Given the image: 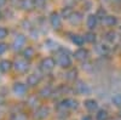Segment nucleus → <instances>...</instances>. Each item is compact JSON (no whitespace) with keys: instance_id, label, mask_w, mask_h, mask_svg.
<instances>
[{"instance_id":"6ab92c4d","label":"nucleus","mask_w":121,"mask_h":120,"mask_svg":"<svg viewBox=\"0 0 121 120\" xmlns=\"http://www.w3.org/2000/svg\"><path fill=\"white\" fill-rule=\"evenodd\" d=\"M23 56H24V58H28V59L33 58V56H34V49L33 47H27L23 51Z\"/></svg>"},{"instance_id":"a878e982","label":"nucleus","mask_w":121,"mask_h":120,"mask_svg":"<svg viewBox=\"0 0 121 120\" xmlns=\"http://www.w3.org/2000/svg\"><path fill=\"white\" fill-rule=\"evenodd\" d=\"M7 36V31H6V28L4 27H0V39H4Z\"/></svg>"},{"instance_id":"c756f323","label":"nucleus","mask_w":121,"mask_h":120,"mask_svg":"<svg viewBox=\"0 0 121 120\" xmlns=\"http://www.w3.org/2000/svg\"><path fill=\"white\" fill-rule=\"evenodd\" d=\"M12 120H26V116L22 115V114H16V115L12 118Z\"/></svg>"},{"instance_id":"f257e3e1","label":"nucleus","mask_w":121,"mask_h":120,"mask_svg":"<svg viewBox=\"0 0 121 120\" xmlns=\"http://www.w3.org/2000/svg\"><path fill=\"white\" fill-rule=\"evenodd\" d=\"M56 66V61L51 57H47V58H44L41 63H40V68H41V71L47 73V72H51L52 69L55 68Z\"/></svg>"},{"instance_id":"4468645a","label":"nucleus","mask_w":121,"mask_h":120,"mask_svg":"<svg viewBox=\"0 0 121 120\" xmlns=\"http://www.w3.org/2000/svg\"><path fill=\"white\" fill-rule=\"evenodd\" d=\"M72 41H73L75 45H78V46H82V45H84V43H85V38H84V36H81V35L74 34V35L72 36Z\"/></svg>"},{"instance_id":"412c9836","label":"nucleus","mask_w":121,"mask_h":120,"mask_svg":"<svg viewBox=\"0 0 121 120\" xmlns=\"http://www.w3.org/2000/svg\"><path fill=\"white\" fill-rule=\"evenodd\" d=\"M112 102L116 106V107H121V95L120 93H116L112 97Z\"/></svg>"},{"instance_id":"f704fd0d","label":"nucleus","mask_w":121,"mask_h":120,"mask_svg":"<svg viewBox=\"0 0 121 120\" xmlns=\"http://www.w3.org/2000/svg\"><path fill=\"white\" fill-rule=\"evenodd\" d=\"M0 18H1V12H0Z\"/></svg>"},{"instance_id":"ddd939ff","label":"nucleus","mask_w":121,"mask_h":120,"mask_svg":"<svg viewBox=\"0 0 121 120\" xmlns=\"http://www.w3.org/2000/svg\"><path fill=\"white\" fill-rule=\"evenodd\" d=\"M39 81H40V76L36 75V74H30V75L27 78V83H28V85H30V86L38 85Z\"/></svg>"},{"instance_id":"2eb2a0df","label":"nucleus","mask_w":121,"mask_h":120,"mask_svg":"<svg viewBox=\"0 0 121 120\" xmlns=\"http://www.w3.org/2000/svg\"><path fill=\"white\" fill-rule=\"evenodd\" d=\"M81 19H82L81 13H79V12H73V15L70 16V18H69V21L72 22L73 24H78V23L81 22Z\"/></svg>"},{"instance_id":"39448f33","label":"nucleus","mask_w":121,"mask_h":120,"mask_svg":"<svg viewBox=\"0 0 121 120\" xmlns=\"http://www.w3.org/2000/svg\"><path fill=\"white\" fill-rule=\"evenodd\" d=\"M15 68H16L17 72L23 73V72H27V69L29 68V64L26 59H17L15 62Z\"/></svg>"},{"instance_id":"4be33fe9","label":"nucleus","mask_w":121,"mask_h":120,"mask_svg":"<svg viewBox=\"0 0 121 120\" xmlns=\"http://www.w3.org/2000/svg\"><path fill=\"white\" fill-rule=\"evenodd\" d=\"M62 15H63V17H65V18H70V16L73 15V10L70 9V7H64V9L62 10Z\"/></svg>"},{"instance_id":"f8f14e48","label":"nucleus","mask_w":121,"mask_h":120,"mask_svg":"<svg viewBox=\"0 0 121 120\" xmlns=\"http://www.w3.org/2000/svg\"><path fill=\"white\" fill-rule=\"evenodd\" d=\"M86 24L90 29H95L97 27V16L96 15H90L87 17V21H86Z\"/></svg>"},{"instance_id":"2f4dec72","label":"nucleus","mask_w":121,"mask_h":120,"mask_svg":"<svg viewBox=\"0 0 121 120\" xmlns=\"http://www.w3.org/2000/svg\"><path fill=\"white\" fill-rule=\"evenodd\" d=\"M5 51H6V45L3 44V43H0V55H3Z\"/></svg>"},{"instance_id":"bb28decb","label":"nucleus","mask_w":121,"mask_h":120,"mask_svg":"<svg viewBox=\"0 0 121 120\" xmlns=\"http://www.w3.org/2000/svg\"><path fill=\"white\" fill-rule=\"evenodd\" d=\"M45 1H46V0H33V3H34V5H35L36 7H41V6H44Z\"/></svg>"},{"instance_id":"9b49d317","label":"nucleus","mask_w":121,"mask_h":120,"mask_svg":"<svg viewBox=\"0 0 121 120\" xmlns=\"http://www.w3.org/2000/svg\"><path fill=\"white\" fill-rule=\"evenodd\" d=\"M84 104H85L86 109L90 111V112H93L98 108V103H97V101H95V99H86Z\"/></svg>"},{"instance_id":"f3484780","label":"nucleus","mask_w":121,"mask_h":120,"mask_svg":"<svg viewBox=\"0 0 121 120\" xmlns=\"http://www.w3.org/2000/svg\"><path fill=\"white\" fill-rule=\"evenodd\" d=\"M108 118H109L108 112L104 111V109H100L96 114V120H108Z\"/></svg>"},{"instance_id":"9d476101","label":"nucleus","mask_w":121,"mask_h":120,"mask_svg":"<svg viewBox=\"0 0 121 120\" xmlns=\"http://www.w3.org/2000/svg\"><path fill=\"white\" fill-rule=\"evenodd\" d=\"M76 90L81 93V95H88L90 93V87H88V85L87 84H85V83H82V81H79L78 83V85H76Z\"/></svg>"},{"instance_id":"72a5a7b5","label":"nucleus","mask_w":121,"mask_h":120,"mask_svg":"<svg viewBox=\"0 0 121 120\" xmlns=\"http://www.w3.org/2000/svg\"><path fill=\"white\" fill-rule=\"evenodd\" d=\"M5 3H6V0H0V6H3Z\"/></svg>"},{"instance_id":"7c9ffc66","label":"nucleus","mask_w":121,"mask_h":120,"mask_svg":"<svg viewBox=\"0 0 121 120\" xmlns=\"http://www.w3.org/2000/svg\"><path fill=\"white\" fill-rule=\"evenodd\" d=\"M98 50H100V52H102V53L108 52V47H107V45H100V46L98 47Z\"/></svg>"},{"instance_id":"7ed1b4c3","label":"nucleus","mask_w":121,"mask_h":120,"mask_svg":"<svg viewBox=\"0 0 121 120\" xmlns=\"http://www.w3.org/2000/svg\"><path fill=\"white\" fill-rule=\"evenodd\" d=\"M24 44H26V36L24 35H22V34H18L16 38H15V40H13V43H12V46H13V49L15 50H21L23 46H24Z\"/></svg>"},{"instance_id":"aec40b11","label":"nucleus","mask_w":121,"mask_h":120,"mask_svg":"<svg viewBox=\"0 0 121 120\" xmlns=\"http://www.w3.org/2000/svg\"><path fill=\"white\" fill-rule=\"evenodd\" d=\"M84 38H85V41H87V43H95L96 41V34L92 32L86 33Z\"/></svg>"},{"instance_id":"cd10ccee","label":"nucleus","mask_w":121,"mask_h":120,"mask_svg":"<svg viewBox=\"0 0 121 120\" xmlns=\"http://www.w3.org/2000/svg\"><path fill=\"white\" fill-rule=\"evenodd\" d=\"M115 36H116V34H115V33H113V32L107 33V39H108V40H110V41H113V40L115 39Z\"/></svg>"},{"instance_id":"f03ea898","label":"nucleus","mask_w":121,"mask_h":120,"mask_svg":"<svg viewBox=\"0 0 121 120\" xmlns=\"http://www.w3.org/2000/svg\"><path fill=\"white\" fill-rule=\"evenodd\" d=\"M56 63L62 68H68L72 66V59H70V57L67 53H59L56 57Z\"/></svg>"},{"instance_id":"473e14b6","label":"nucleus","mask_w":121,"mask_h":120,"mask_svg":"<svg viewBox=\"0 0 121 120\" xmlns=\"http://www.w3.org/2000/svg\"><path fill=\"white\" fill-rule=\"evenodd\" d=\"M82 120H92V118H91V116H84Z\"/></svg>"},{"instance_id":"393cba45","label":"nucleus","mask_w":121,"mask_h":120,"mask_svg":"<svg viewBox=\"0 0 121 120\" xmlns=\"http://www.w3.org/2000/svg\"><path fill=\"white\" fill-rule=\"evenodd\" d=\"M22 7H24V9H30V7H33V3L29 1V0H23Z\"/></svg>"},{"instance_id":"b1692460","label":"nucleus","mask_w":121,"mask_h":120,"mask_svg":"<svg viewBox=\"0 0 121 120\" xmlns=\"http://www.w3.org/2000/svg\"><path fill=\"white\" fill-rule=\"evenodd\" d=\"M75 76H76V71H75V69H72L70 72L67 73V79L68 80H74Z\"/></svg>"},{"instance_id":"5701e85b","label":"nucleus","mask_w":121,"mask_h":120,"mask_svg":"<svg viewBox=\"0 0 121 120\" xmlns=\"http://www.w3.org/2000/svg\"><path fill=\"white\" fill-rule=\"evenodd\" d=\"M40 95H41L43 97H48L50 95H51V87H44L41 91H40Z\"/></svg>"},{"instance_id":"6e6552de","label":"nucleus","mask_w":121,"mask_h":120,"mask_svg":"<svg viewBox=\"0 0 121 120\" xmlns=\"http://www.w3.org/2000/svg\"><path fill=\"white\" fill-rule=\"evenodd\" d=\"M87 56H88V51L85 50V49H82V47L78 49L74 52V57L76 59H79V61H85V59L87 58Z\"/></svg>"},{"instance_id":"0eeeda50","label":"nucleus","mask_w":121,"mask_h":120,"mask_svg":"<svg viewBox=\"0 0 121 120\" xmlns=\"http://www.w3.org/2000/svg\"><path fill=\"white\" fill-rule=\"evenodd\" d=\"M78 107V102L75 101V99H72V98H67V99H64V101H62L60 102V104H59V108H76Z\"/></svg>"},{"instance_id":"1a4fd4ad","label":"nucleus","mask_w":121,"mask_h":120,"mask_svg":"<svg viewBox=\"0 0 121 120\" xmlns=\"http://www.w3.org/2000/svg\"><path fill=\"white\" fill-rule=\"evenodd\" d=\"M102 22L104 26H108V27H113L117 23V19L115 16H104L103 19H102Z\"/></svg>"},{"instance_id":"423d86ee","label":"nucleus","mask_w":121,"mask_h":120,"mask_svg":"<svg viewBox=\"0 0 121 120\" xmlns=\"http://www.w3.org/2000/svg\"><path fill=\"white\" fill-rule=\"evenodd\" d=\"M12 90H13L15 95H17V96H23V95L26 93V91H27V87H26V85L22 84V83H15Z\"/></svg>"},{"instance_id":"c85d7f7f","label":"nucleus","mask_w":121,"mask_h":120,"mask_svg":"<svg viewBox=\"0 0 121 120\" xmlns=\"http://www.w3.org/2000/svg\"><path fill=\"white\" fill-rule=\"evenodd\" d=\"M11 3L13 6H21L22 7V3H23V0H11Z\"/></svg>"},{"instance_id":"a211bd4d","label":"nucleus","mask_w":121,"mask_h":120,"mask_svg":"<svg viewBox=\"0 0 121 120\" xmlns=\"http://www.w3.org/2000/svg\"><path fill=\"white\" fill-rule=\"evenodd\" d=\"M11 66H12L11 62L7 61V59H4V61L0 62V71H1V72H7V71H10Z\"/></svg>"},{"instance_id":"dca6fc26","label":"nucleus","mask_w":121,"mask_h":120,"mask_svg":"<svg viewBox=\"0 0 121 120\" xmlns=\"http://www.w3.org/2000/svg\"><path fill=\"white\" fill-rule=\"evenodd\" d=\"M48 115V108L46 107H41V108H39L38 109V112H36V116L40 118V119H44Z\"/></svg>"},{"instance_id":"20e7f679","label":"nucleus","mask_w":121,"mask_h":120,"mask_svg":"<svg viewBox=\"0 0 121 120\" xmlns=\"http://www.w3.org/2000/svg\"><path fill=\"white\" fill-rule=\"evenodd\" d=\"M50 22H51V26L55 29H59L60 26H62V19H60V16L57 12H53L50 17Z\"/></svg>"}]
</instances>
